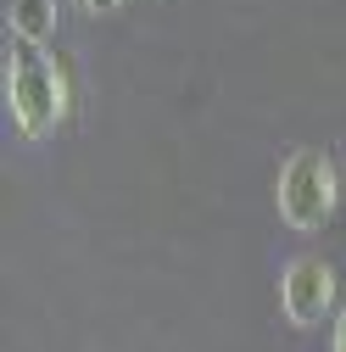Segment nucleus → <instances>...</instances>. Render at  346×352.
I'll list each match as a JSON object with an SVG mask.
<instances>
[{
    "label": "nucleus",
    "mask_w": 346,
    "mask_h": 352,
    "mask_svg": "<svg viewBox=\"0 0 346 352\" xmlns=\"http://www.w3.org/2000/svg\"><path fill=\"white\" fill-rule=\"evenodd\" d=\"M6 90H12V118L28 140H45L51 129L62 123V67L39 51V45H23V56L12 62V78H6Z\"/></svg>",
    "instance_id": "1"
},
{
    "label": "nucleus",
    "mask_w": 346,
    "mask_h": 352,
    "mask_svg": "<svg viewBox=\"0 0 346 352\" xmlns=\"http://www.w3.org/2000/svg\"><path fill=\"white\" fill-rule=\"evenodd\" d=\"M335 207V173L324 151H296L279 173V212L290 230H319Z\"/></svg>",
    "instance_id": "2"
},
{
    "label": "nucleus",
    "mask_w": 346,
    "mask_h": 352,
    "mask_svg": "<svg viewBox=\"0 0 346 352\" xmlns=\"http://www.w3.org/2000/svg\"><path fill=\"white\" fill-rule=\"evenodd\" d=\"M279 302H285V314L290 324H319L330 314V302H335V274H330V263L319 257H296L285 280H279Z\"/></svg>",
    "instance_id": "3"
},
{
    "label": "nucleus",
    "mask_w": 346,
    "mask_h": 352,
    "mask_svg": "<svg viewBox=\"0 0 346 352\" xmlns=\"http://www.w3.org/2000/svg\"><path fill=\"white\" fill-rule=\"evenodd\" d=\"M56 28V6L51 0H12V34L23 45H45Z\"/></svg>",
    "instance_id": "4"
},
{
    "label": "nucleus",
    "mask_w": 346,
    "mask_h": 352,
    "mask_svg": "<svg viewBox=\"0 0 346 352\" xmlns=\"http://www.w3.org/2000/svg\"><path fill=\"white\" fill-rule=\"evenodd\" d=\"M84 6H90V12H117L123 0H84Z\"/></svg>",
    "instance_id": "5"
},
{
    "label": "nucleus",
    "mask_w": 346,
    "mask_h": 352,
    "mask_svg": "<svg viewBox=\"0 0 346 352\" xmlns=\"http://www.w3.org/2000/svg\"><path fill=\"white\" fill-rule=\"evenodd\" d=\"M335 352H346V314H341V324H335Z\"/></svg>",
    "instance_id": "6"
}]
</instances>
